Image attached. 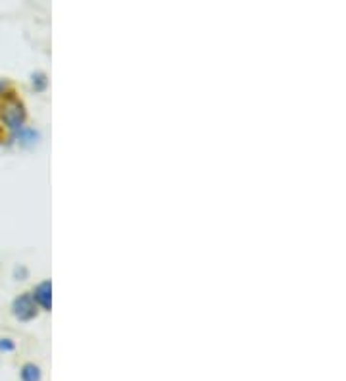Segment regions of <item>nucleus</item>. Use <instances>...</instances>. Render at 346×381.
I'll use <instances>...</instances> for the list:
<instances>
[{
	"instance_id": "1",
	"label": "nucleus",
	"mask_w": 346,
	"mask_h": 381,
	"mask_svg": "<svg viewBox=\"0 0 346 381\" xmlns=\"http://www.w3.org/2000/svg\"><path fill=\"white\" fill-rule=\"evenodd\" d=\"M0 116H2V121L6 123L8 129H12V131H21V129H24V123H26V108H24V104L16 101V98H8V101L2 104Z\"/></svg>"
},
{
	"instance_id": "2",
	"label": "nucleus",
	"mask_w": 346,
	"mask_h": 381,
	"mask_svg": "<svg viewBox=\"0 0 346 381\" xmlns=\"http://www.w3.org/2000/svg\"><path fill=\"white\" fill-rule=\"evenodd\" d=\"M12 312L19 322H29V320L37 316V305H35L31 295L24 293V295H19L18 299L14 300Z\"/></svg>"
},
{
	"instance_id": "3",
	"label": "nucleus",
	"mask_w": 346,
	"mask_h": 381,
	"mask_svg": "<svg viewBox=\"0 0 346 381\" xmlns=\"http://www.w3.org/2000/svg\"><path fill=\"white\" fill-rule=\"evenodd\" d=\"M51 293H52L51 281H43V283H39L31 295L33 300H35V305H41L44 310H51V306H52Z\"/></svg>"
},
{
	"instance_id": "4",
	"label": "nucleus",
	"mask_w": 346,
	"mask_h": 381,
	"mask_svg": "<svg viewBox=\"0 0 346 381\" xmlns=\"http://www.w3.org/2000/svg\"><path fill=\"white\" fill-rule=\"evenodd\" d=\"M19 377H21V381H41V377H43V372H41V368H39L37 364L27 362V364H24V366H21Z\"/></svg>"
},
{
	"instance_id": "5",
	"label": "nucleus",
	"mask_w": 346,
	"mask_h": 381,
	"mask_svg": "<svg viewBox=\"0 0 346 381\" xmlns=\"http://www.w3.org/2000/svg\"><path fill=\"white\" fill-rule=\"evenodd\" d=\"M33 85H35V89L43 91L46 87V77L44 73H37V76H33Z\"/></svg>"
},
{
	"instance_id": "6",
	"label": "nucleus",
	"mask_w": 346,
	"mask_h": 381,
	"mask_svg": "<svg viewBox=\"0 0 346 381\" xmlns=\"http://www.w3.org/2000/svg\"><path fill=\"white\" fill-rule=\"evenodd\" d=\"M16 349L12 339H0V352H12Z\"/></svg>"
},
{
	"instance_id": "7",
	"label": "nucleus",
	"mask_w": 346,
	"mask_h": 381,
	"mask_svg": "<svg viewBox=\"0 0 346 381\" xmlns=\"http://www.w3.org/2000/svg\"><path fill=\"white\" fill-rule=\"evenodd\" d=\"M4 89H6V81H2V79H0V95L4 93Z\"/></svg>"
}]
</instances>
